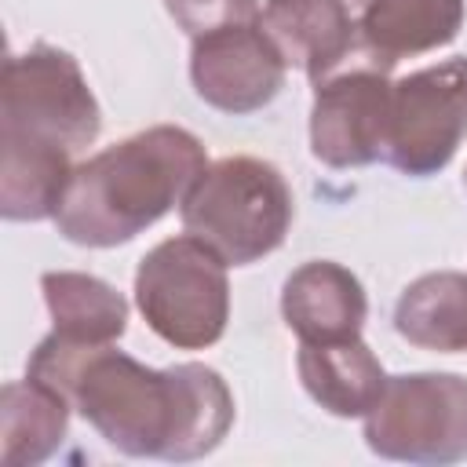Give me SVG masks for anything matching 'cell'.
<instances>
[{"label": "cell", "instance_id": "obj_1", "mask_svg": "<svg viewBox=\"0 0 467 467\" xmlns=\"http://www.w3.org/2000/svg\"><path fill=\"white\" fill-rule=\"evenodd\" d=\"M26 376L55 387L117 452L153 460H201L234 427L226 379L197 361L146 368L113 343L44 336Z\"/></svg>", "mask_w": 467, "mask_h": 467}, {"label": "cell", "instance_id": "obj_2", "mask_svg": "<svg viewBox=\"0 0 467 467\" xmlns=\"http://www.w3.org/2000/svg\"><path fill=\"white\" fill-rule=\"evenodd\" d=\"M204 168V146L186 128L135 131L73 168L55 226L84 248L124 244L182 204Z\"/></svg>", "mask_w": 467, "mask_h": 467}, {"label": "cell", "instance_id": "obj_3", "mask_svg": "<svg viewBox=\"0 0 467 467\" xmlns=\"http://www.w3.org/2000/svg\"><path fill=\"white\" fill-rule=\"evenodd\" d=\"M182 208L186 234L215 248L226 266H248L281 248L292 226V190L259 157H223L201 171Z\"/></svg>", "mask_w": 467, "mask_h": 467}, {"label": "cell", "instance_id": "obj_4", "mask_svg": "<svg viewBox=\"0 0 467 467\" xmlns=\"http://www.w3.org/2000/svg\"><path fill=\"white\" fill-rule=\"evenodd\" d=\"M135 303L164 343L204 350L230 321L226 259L193 234L168 237L142 255L135 270Z\"/></svg>", "mask_w": 467, "mask_h": 467}, {"label": "cell", "instance_id": "obj_5", "mask_svg": "<svg viewBox=\"0 0 467 467\" xmlns=\"http://www.w3.org/2000/svg\"><path fill=\"white\" fill-rule=\"evenodd\" d=\"M365 441L383 460L420 467L467 460V379L456 372L387 376L365 416Z\"/></svg>", "mask_w": 467, "mask_h": 467}, {"label": "cell", "instance_id": "obj_6", "mask_svg": "<svg viewBox=\"0 0 467 467\" xmlns=\"http://www.w3.org/2000/svg\"><path fill=\"white\" fill-rule=\"evenodd\" d=\"M99 128V102L73 55L51 44L7 55L0 80V131H22L77 153L95 142Z\"/></svg>", "mask_w": 467, "mask_h": 467}, {"label": "cell", "instance_id": "obj_7", "mask_svg": "<svg viewBox=\"0 0 467 467\" xmlns=\"http://www.w3.org/2000/svg\"><path fill=\"white\" fill-rule=\"evenodd\" d=\"M467 139V58H445L390 84L387 150L412 179L438 175Z\"/></svg>", "mask_w": 467, "mask_h": 467}, {"label": "cell", "instance_id": "obj_8", "mask_svg": "<svg viewBox=\"0 0 467 467\" xmlns=\"http://www.w3.org/2000/svg\"><path fill=\"white\" fill-rule=\"evenodd\" d=\"M390 120L387 69H350L317 80L310 106V150L328 168H361L383 157Z\"/></svg>", "mask_w": 467, "mask_h": 467}, {"label": "cell", "instance_id": "obj_9", "mask_svg": "<svg viewBox=\"0 0 467 467\" xmlns=\"http://www.w3.org/2000/svg\"><path fill=\"white\" fill-rule=\"evenodd\" d=\"M285 58L259 22L226 26L193 40L190 80L193 91L223 113H255L285 84Z\"/></svg>", "mask_w": 467, "mask_h": 467}, {"label": "cell", "instance_id": "obj_10", "mask_svg": "<svg viewBox=\"0 0 467 467\" xmlns=\"http://www.w3.org/2000/svg\"><path fill=\"white\" fill-rule=\"evenodd\" d=\"M281 314L299 343H328L361 336L368 299L347 266L310 259L288 274L281 288Z\"/></svg>", "mask_w": 467, "mask_h": 467}, {"label": "cell", "instance_id": "obj_11", "mask_svg": "<svg viewBox=\"0 0 467 467\" xmlns=\"http://www.w3.org/2000/svg\"><path fill=\"white\" fill-rule=\"evenodd\" d=\"M259 26L281 51L285 66L325 80L354 47L358 22L347 0H266Z\"/></svg>", "mask_w": 467, "mask_h": 467}, {"label": "cell", "instance_id": "obj_12", "mask_svg": "<svg viewBox=\"0 0 467 467\" xmlns=\"http://www.w3.org/2000/svg\"><path fill=\"white\" fill-rule=\"evenodd\" d=\"M69 150L22 131H0V215L7 223L55 219L69 175Z\"/></svg>", "mask_w": 467, "mask_h": 467}, {"label": "cell", "instance_id": "obj_13", "mask_svg": "<svg viewBox=\"0 0 467 467\" xmlns=\"http://www.w3.org/2000/svg\"><path fill=\"white\" fill-rule=\"evenodd\" d=\"M296 368H299L306 394L325 412L343 416V420L368 416V409L379 401L387 387V372L379 358L361 343V336L328 339V343H299Z\"/></svg>", "mask_w": 467, "mask_h": 467}, {"label": "cell", "instance_id": "obj_14", "mask_svg": "<svg viewBox=\"0 0 467 467\" xmlns=\"http://www.w3.org/2000/svg\"><path fill=\"white\" fill-rule=\"evenodd\" d=\"M463 0H365L358 33L379 69L405 55H423L456 40Z\"/></svg>", "mask_w": 467, "mask_h": 467}, {"label": "cell", "instance_id": "obj_15", "mask_svg": "<svg viewBox=\"0 0 467 467\" xmlns=\"http://www.w3.org/2000/svg\"><path fill=\"white\" fill-rule=\"evenodd\" d=\"M69 401L44 379H11L0 390V460L4 467H36L66 438Z\"/></svg>", "mask_w": 467, "mask_h": 467}, {"label": "cell", "instance_id": "obj_16", "mask_svg": "<svg viewBox=\"0 0 467 467\" xmlns=\"http://www.w3.org/2000/svg\"><path fill=\"white\" fill-rule=\"evenodd\" d=\"M394 328L423 350H467V274L438 270L416 277L394 306Z\"/></svg>", "mask_w": 467, "mask_h": 467}, {"label": "cell", "instance_id": "obj_17", "mask_svg": "<svg viewBox=\"0 0 467 467\" xmlns=\"http://www.w3.org/2000/svg\"><path fill=\"white\" fill-rule=\"evenodd\" d=\"M47 314L55 332L73 343H117L128 328V303L124 296L95 274L77 270H47L40 277Z\"/></svg>", "mask_w": 467, "mask_h": 467}, {"label": "cell", "instance_id": "obj_18", "mask_svg": "<svg viewBox=\"0 0 467 467\" xmlns=\"http://www.w3.org/2000/svg\"><path fill=\"white\" fill-rule=\"evenodd\" d=\"M164 7L175 18V26L193 40L226 26L259 22L263 15L259 0H164Z\"/></svg>", "mask_w": 467, "mask_h": 467}, {"label": "cell", "instance_id": "obj_19", "mask_svg": "<svg viewBox=\"0 0 467 467\" xmlns=\"http://www.w3.org/2000/svg\"><path fill=\"white\" fill-rule=\"evenodd\" d=\"M463 186H467V171H463Z\"/></svg>", "mask_w": 467, "mask_h": 467}]
</instances>
